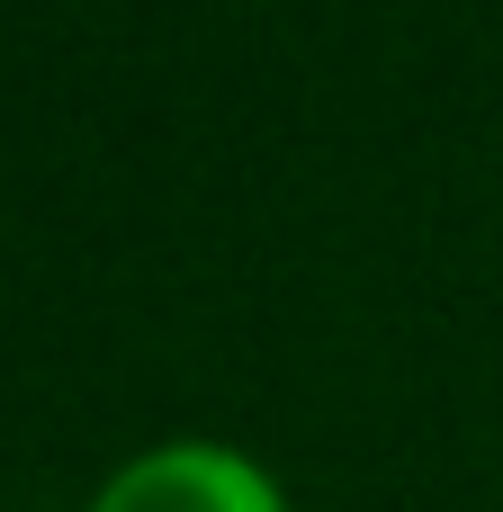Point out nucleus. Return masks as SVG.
I'll return each instance as SVG.
<instances>
[{
  "label": "nucleus",
  "mask_w": 503,
  "mask_h": 512,
  "mask_svg": "<svg viewBox=\"0 0 503 512\" xmlns=\"http://www.w3.org/2000/svg\"><path fill=\"white\" fill-rule=\"evenodd\" d=\"M90 512H288V486L234 441H153L108 468Z\"/></svg>",
  "instance_id": "nucleus-1"
}]
</instances>
